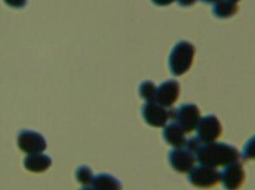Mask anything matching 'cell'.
<instances>
[{
	"label": "cell",
	"instance_id": "obj_5",
	"mask_svg": "<svg viewBox=\"0 0 255 190\" xmlns=\"http://www.w3.org/2000/svg\"><path fill=\"white\" fill-rule=\"evenodd\" d=\"M200 115V110L194 103H184L174 112L177 124L185 132H191L196 129Z\"/></svg>",
	"mask_w": 255,
	"mask_h": 190
},
{
	"label": "cell",
	"instance_id": "obj_9",
	"mask_svg": "<svg viewBox=\"0 0 255 190\" xmlns=\"http://www.w3.org/2000/svg\"><path fill=\"white\" fill-rule=\"evenodd\" d=\"M168 161L172 168L179 173H189L196 162L195 154L186 147H177L168 154Z\"/></svg>",
	"mask_w": 255,
	"mask_h": 190
},
{
	"label": "cell",
	"instance_id": "obj_21",
	"mask_svg": "<svg viewBox=\"0 0 255 190\" xmlns=\"http://www.w3.org/2000/svg\"><path fill=\"white\" fill-rule=\"evenodd\" d=\"M153 4L160 5V6H166V5H169L172 3H174L175 0H152Z\"/></svg>",
	"mask_w": 255,
	"mask_h": 190
},
{
	"label": "cell",
	"instance_id": "obj_20",
	"mask_svg": "<svg viewBox=\"0 0 255 190\" xmlns=\"http://www.w3.org/2000/svg\"><path fill=\"white\" fill-rule=\"evenodd\" d=\"M197 0H177V2H178V4L182 6V7H189V6H191V5H193L196 2H197Z\"/></svg>",
	"mask_w": 255,
	"mask_h": 190
},
{
	"label": "cell",
	"instance_id": "obj_16",
	"mask_svg": "<svg viewBox=\"0 0 255 190\" xmlns=\"http://www.w3.org/2000/svg\"><path fill=\"white\" fill-rule=\"evenodd\" d=\"M76 176H77V181L85 188L91 187L92 180L94 178L91 168L87 166H81L77 168Z\"/></svg>",
	"mask_w": 255,
	"mask_h": 190
},
{
	"label": "cell",
	"instance_id": "obj_23",
	"mask_svg": "<svg viewBox=\"0 0 255 190\" xmlns=\"http://www.w3.org/2000/svg\"><path fill=\"white\" fill-rule=\"evenodd\" d=\"M230 1H233V2H234V3H237V2H239L240 0H230Z\"/></svg>",
	"mask_w": 255,
	"mask_h": 190
},
{
	"label": "cell",
	"instance_id": "obj_6",
	"mask_svg": "<svg viewBox=\"0 0 255 190\" xmlns=\"http://www.w3.org/2000/svg\"><path fill=\"white\" fill-rule=\"evenodd\" d=\"M173 111L158 104L156 102H146L142 107V116L147 124L153 127H163Z\"/></svg>",
	"mask_w": 255,
	"mask_h": 190
},
{
	"label": "cell",
	"instance_id": "obj_2",
	"mask_svg": "<svg viewBox=\"0 0 255 190\" xmlns=\"http://www.w3.org/2000/svg\"><path fill=\"white\" fill-rule=\"evenodd\" d=\"M196 48L186 40H181L172 49L168 64L171 73L175 77H180L190 70L193 62Z\"/></svg>",
	"mask_w": 255,
	"mask_h": 190
},
{
	"label": "cell",
	"instance_id": "obj_15",
	"mask_svg": "<svg viewBox=\"0 0 255 190\" xmlns=\"http://www.w3.org/2000/svg\"><path fill=\"white\" fill-rule=\"evenodd\" d=\"M157 88L152 81H145L139 85V95L146 102H154Z\"/></svg>",
	"mask_w": 255,
	"mask_h": 190
},
{
	"label": "cell",
	"instance_id": "obj_18",
	"mask_svg": "<svg viewBox=\"0 0 255 190\" xmlns=\"http://www.w3.org/2000/svg\"><path fill=\"white\" fill-rule=\"evenodd\" d=\"M202 144L203 143L201 142L197 137H192L190 139H186V142H185V146H184L186 147L187 149H189L195 154V152L200 147Z\"/></svg>",
	"mask_w": 255,
	"mask_h": 190
},
{
	"label": "cell",
	"instance_id": "obj_7",
	"mask_svg": "<svg viewBox=\"0 0 255 190\" xmlns=\"http://www.w3.org/2000/svg\"><path fill=\"white\" fill-rule=\"evenodd\" d=\"M18 145L20 150L26 154H39L47 148V142L43 136L33 131L24 130L18 136Z\"/></svg>",
	"mask_w": 255,
	"mask_h": 190
},
{
	"label": "cell",
	"instance_id": "obj_12",
	"mask_svg": "<svg viewBox=\"0 0 255 190\" xmlns=\"http://www.w3.org/2000/svg\"><path fill=\"white\" fill-rule=\"evenodd\" d=\"M52 160L45 154H32L26 156L24 160L25 168L31 172L41 173L50 168Z\"/></svg>",
	"mask_w": 255,
	"mask_h": 190
},
{
	"label": "cell",
	"instance_id": "obj_3",
	"mask_svg": "<svg viewBox=\"0 0 255 190\" xmlns=\"http://www.w3.org/2000/svg\"><path fill=\"white\" fill-rule=\"evenodd\" d=\"M188 180L194 186L210 188L220 181V172L214 167L201 164L191 168Z\"/></svg>",
	"mask_w": 255,
	"mask_h": 190
},
{
	"label": "cell",
	"instance_id": "obj_8",
	"mask_svg": "<svg viewBox=\"0 0 255 190\" xmlns=\"http://www.w3.org/2000/svg\"><path fill=\"white\" fill-rule=\"evenodd\" d=\"M244 168L240 161H235L226 165L222 172H220V181L227 190H237L244 182Z\"/></svg>",
	"mask_w": 255,
	"mask_h": 190
},
{
	"label": "cell",
	"instance_id": "obj_14",
	"mask_svg": "<svg viewBox=\"0 0 255 190\" xmlns=\"http://www.w3.org/2000/svg\"><path fill=\"white\" fill-rule=\"evenodd\" d=\"M238 9L237 3L230 0H219L213 6V13L218 18H227L236 14Z\"/></svg>",
	"mask_w": 255,
	"mask_h": 190
},
{
	"label": "cell",
	"instance_id": "obj_1",
	"mask_svg": "<svg viewBox=\"0 0 255 190\" xmlns=\"http://www.w3.org/2000/svg\"><path fill=\"white\" fill-rule=\"evenodd\" d=\"M240 153L235 146L226 143L213 142L202 144L195 152L196 161L200 164L211 167H221L238 161Z\"/></svg>",
	"mask_w": 255,
	"mask_h": 190
},
{
	"label": "cell",
	"instance_id": "obj_22",
	"mask_svg": "<svg viewBox=\"0 0 255 190\" xmlns=\"http://www.w3.org/2000/svg\"><path fill=\"white\" fill-rule=\"evenodd\" d=\"M202 1L207 4H212V3H217L219 0H202Z\"/></svg>",
	"mask_w": 255,
	"mask_h": 190
},
{
	"label": "cell",
	"instance_id": "obj_11",
	"mask_svg": "<svg viewBox=\"0 0 255 190\" xmlns=\"http://www.w3.org/2000/svg\"><path fill=\"white\" fill-rule=\"evenodd\" d=\"M163 137L166 142L170 146L177 147H183L186 142L185 132L177 124V122H172L167 124L163 130Z\"/></svg>",
	"mask_w": 255,
	"mask_h": 190
},
{
	"label": "cell",
	"instance_id": "obj_4",
	"mask_svg": "<svg viewBox=\"0 0 255 190\" xmlns=\"http://www.w3.org/2000/svg\"><path fill=\"white\" fill-rule=\"evenodd\" d=\"M197 137L203 144L215 141L222 133V126L219 118L209 115L200 118L197 124Z\"/></svg>",
	"mask_w": 255,
	"mask_h": 190
},
{
	"label": "cell",
	"instance_id": "obj_10",
	"mask_svg": "<svg viewBox=\"0 0 255 190\" xmlns=\"http://www.w3.org/2000/svg\"><path fill=\"white\" fill-rule=\"evenodd\" d=\"M180 94V84L175 80H168L157 88L155 100L158 104L165 108H170L176 102Z\"/></svg>",
	"mask_w": 255,
	"mask_h": 190
},
{
	"label": "cell",
	"instance_id": "obj_13",
	"mask_svg": "<svg viewBox=\"0 0 255 190\" xmlns=\"http://www.w3.org/2000/svg\"><path fill=\"white\" fill-rule=\"evenodd\" d=\"M90 188L94 190H121L122 185L116 177L108 174H100L93 178Z\"/></svg>",
	"mask_w": 255,
	"mask_h": 190
},
{
	"label": "cell",
	"instance_id": "obj_17",
	"mask_svg": "<svg viewBox=\"0 0 255 190\" xmlns=\"http://www.w3.org/2000/svg\"><path fill=\"white\" fill-rule=\"evenodd\" d=\"M242 157L244 160H250L255 157V139H251L245 146Z\"/></svg>",
	"mask_w": 255,
	"mask_h": 190
},
{
	"label": "cell",
	"instance_id": "obj_19",
	"mask_svg": "<svg viewBox=\"0 0 255 190\" xmlns=\"http://www.w3.org/2000/svg\"><path fill=\"white\" fill-rule=\"evenodd\" d=\"M4 3L13 8H23L26 6L27 0H4Z\"/></svg>",
	"mask_w": 255,
	"mask_h": 190
}]
</instances>
